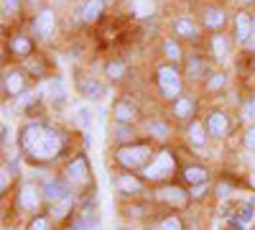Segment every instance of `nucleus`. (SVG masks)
Masks as SVG:
<instances>
[{"instance_id": "obj_1", "label": "nucleus", "mask_w": 255, "mask_h": 230, "mask_svg": "<svg viewBox=\"0 0 255 230\" xmlns=\"http://www.w3.org/2000/svg\"><path fill=\"white\" fill-rule=\"evenodd\" d=\"M61 136L44 123H28L20 133V149L36 161H51L61 151Z\"/></svg>"}, {"instance_id": "obj_2", "label": "nucleus", "mask_w": 255, "mask_h": 230, "mask_svg": "<svg viewBox=\"0 0 255 230\" xmlns=\"http://www.w3.org/2000/svg\"><path fill=\"white\" fill-rule=\"evenodd\" d=\"M156 82H158V90H161L163 97H168V100H179V97H181V74L176 72L174 64L158 67Z\"/></svg>"}, {"instance_id": "obj_3", "label": "nucleus", "mask_w": 255, "mask_h": 230, "mask_svg": "<svg viewBox=\"0 0 255 230\" xmlns=\"http://www.w3.org/2000/svg\"><path fill=\"white\" fill-rule=\"evenodd\" d=\"M148 156H151V149H148V146H143V143H138V146H125V149H120V151L115 154V159L125 166V169H138V166L145 164Z\"/></svg>"}, {"instance_id": "obj_4", "label": "nucleus", "mask_w": 255, "mask_h": 230, "mask_svg": "<svg viewBox=\"0 0 255 230\" xmlns=\"http://www.w3.org/2000/svg\"><path fill=\"white\" fill-rule=\"evenodd\" d=\"M174 166H176L174 156L168 154V151H161V154L153 159V164L143 169V177H145V179H151V182H158V179H163V177L171 174V172H174Z\"/></svg>"}, {"instance_id": "obj_5", "label": "nucleus", "mask_w": 255, "mask_h": 230, "mask_svg": "<svg viewBox=\"0 0 255 230\" xmlns=\"http://www.w3.org/2000/svg\"><path fill=\"white\" fill-rule=\"evenodd\" d=\"M207 131H209V136H215V138H222V136H227V131H230V120H227V115L225 113H209V118H207Z\"/></svg>"}, {"instance_id": "obj_6", "label": "nucleus", "mask_w": 255, "mask_h": 230, "mask_svg": "<svg viewBox=\"0 0 255 230\" xmlns=\"http://www.w3.org/2000/svg\"><path fill=\"white\" fill-rule=\"evenodd\" d=\"M67 177H69V182L72 184H84L90 179V166H87V159L84 156H79V159H74L72 164H69V169H67Z\"/></svg>"}, {"instance_id": "obj_7", "label": "nucleus", "mask_w": 255, "mask_h": 230, "mask_svg": "<svg viewBox=\"0 0 255 230\" xmlns=\"http://www.w3.org/2000/svg\"><path fill=\"white\" fill-rule=\"evenodd\" d=\"M54 13L49 10V8H44V10H38V15H36V20H33V28H36V33L38 36H44V38H49L51 36V31H54Z\"/></svg>"}, {"instance_id": "obj_8", "label": "nucleus", "mask_w": 255, "mask_h": 230, "mask_svg": "<svg viewBox=\"0 0 255 230\" xmlns=\"http://www.w3.org/2000/svg\"><path fill=\"white\" fill-rule=\"evenodd\" d=\"M253 31H255V23L250 20V15H248V13H240V15L235 18V38L240 41V44H248L250 36H253Z\"/></svg>"}, {"instance_id": "obj_9", "label": "nucleus", "mask_w": 255, "mask_h": 230, "mask_svg": "<svg viewBox=\"0 0 255 230\" xmlns=\"http://www.w3.org/2000/svg\"><path fill=\"white\" fill-rule=\"evenodd\" d=\"M253 218H255V202H243L238 213L232 215V225H235V230H243L245 225H250Z\"/></svg>"}, {"instance_id": "obj_10", "label": "nucleus", "mask_w": 255, "mask_h": 230, "mask_svg": "<svg viewBox=\"0 0 255 230\" xmlns=\"http://www.w3.org/2000/svg\"><path fill=\"white\" fill-rule=\"evenodd\" d=\"M158 197L168 205H174V207H184L186 205V192L179 190V187H166V190L158 192Z\"/></svg>"}, {"instance_id": "obj_11", "label": "nucleus", "mask_w": 255, "mask_h": 230, "mask_svg": "<svg viewBox=\"0 0 255 230\" xmlns=\"http://www.w3.org/2000/svg\"><path fill=\"white\" fill-rule=\"evenodd\" d=\"M102 8H105V3H102V0H84V3H82V8H79V13H82V20H87V23L97 20V18H100V13H102Z\"/></svg>"}, {"instance_id": "obj_12", "label": "nucleus", "mask_w": 255, "mask_h": 230, "mask_svg": "<svg viewBox=\"0 0 255 230\" xmlns=\"http://www.w3.org/2000/svg\"><path fill=\"white\" fill-rule=\"evenodd\" d=\"M79 92L87 97V100H97V97H102L105 95V87L100 85L97 79H92V77H87V79H82L79 82Z\"/></svg>"}, {"instance_id": "obj_13", "label": "nucleus", "mask_w": 255, "mask_h": 230, "mask_svg": "<svg viewBox=\"0 0 255 230\" xmlns=\"http://www.w3.org/2000/svg\"><path fill=\"white\" fill-rule=\"evenodd\" d=\"M18 205L23 207V210H36L38 207V192H36V187H31V184H26L23 190H20V197H18Z\"/></svg>"}, {"instance_id": "obj_14", "label": "nucleus", "mask_w": 255, "mask_h": 230, "mask_svg": "<svg viewBox=\"0 0 255 230\" xmlns=\"http://www.w3.org/2000/svg\"><path fill=\"white\" fill-rule=\"evenodd\" d=\"M23 87H26V82H23V74H20V72L13 69V72L5 74V92L8 95H20Z\"/></svg>"}, {"instance_id": "obj_15", "label": "nucleus", "mask_w": 255, "mask_h": 230, "mask_svg": "<svg viewBox=\"0 0 255 230\" xmlns=\"http://www.w3.org/2000/svg\"><path fill=\"white\" fill-rule=\"evenodd\" d=\"M44 195H46L49 202H59V200H64V197H69V190H67V184H64V182H49L46 190H44Z\"/></svg>"}, {"instance_id": "obj_16", "label": "nucleus", "mask_w": 255, "mask_h": 230, "mask_svg": "<svg viewBox=\"0 0 255 230\" xmlns=\"http://www.w3.org/2000/svg\"><path fill=\"white\" fill-rule=\"evenodd\" d=\"M207 169H204V166H189V169L184 172V179L191 184V187H197V184H204L207 182Z\"/></svg>"}, {"instance_id": "obj_17", "label": "nucleus", "mask_w": 255, "mask_h": 230, "mask_svg": "<svg viewBox=\"0 0 255 230\" xmlns=\"http://www.w3.org/2000/svg\"><path fill=\"white\" fill-rule=\"evenodd\" d=\"M135 115H138V110H135V105H130V102H118L115 105V118L120 123H130Z\"/></svg>"}, {"instance_id": "obj_18", "label": "nucleus", "mask_w": 255, "mask_h": 230, "mask_svg": "<svg viewBox=\"0 0 255 230\" xmlns=\"http://www.w3.org/2000/svg\"><path fill=\"white\" fill-rule=\"evenodd\" d=\"M174 33H179L181 38H194L197 36V26L191 23L189 18H179L176 23H174Z\"/></svg>"}, {"instance_id": "obj_19", "label": "nucleus", "mask_w": 255, "mask_h": 230, "mask_svg": "<svg viewBox=\"0 0 255 230\" xmlns=\"http://www.w3.org/2000/svg\"><path fill=\"white\" fill-rule=\"evenodd\" d=\"M204 23H207V28H220V26L225 23V10H220V8H207V10H204Z\"/></svg>"}, {"instance_id": "obj_20", "label": "nucleus", "mask_w": 255, "mask_h": 230, "mask_svg": "<svg viewBox=\"0 0 255 230\" xmlns=\"http://www.w3.org/2000/svg\"><path fill=\"white\" fill-rule=\"evenodd\" d=\"M46 92H49V97L51 100H61L64 95H67V87H64V79L61 77H54L49 85H46Z\"/></svg>"}, {"instance_id": "obj_21", "label": "nucleus", "mask_w": 255, "mask_h": 230, "mask_svg": "<svg viewBox=\"0 0 255 230\" xmlns=\"http://www.w3.org/2000/svg\"><path fill=\"white\" fill-rule=\"evenodd\" d=\"M191 110H194V102H191L189 97H179V100L174 102V115H176V118H189Z\"/></svg>"}, {"instance_id": "obj_22", "label": "nucleus", "mask_w": 255, "mask_h": 230, "mask_svg": "<svg viewBox=\"0 0 255 230\" xmlns=\"http://www.w3.org/2000/svg\"><path fill=\"white\" fill-rule=\"evenodd\" d=\"M118 187L123 192H140V182L135 179V177H130V174H123V177H118Z\"/></svg>"}, {"instance_id": "obj_23", "label": "nucleus", "mask_w": 255, "mask_h": 230, "mask_svg": "<svg viewBox=\"0 0 255 230\" xmlns=\"http://www.w3.org/2000/svg\"><path fill=\"white\" fill-rule=\"evenodd\" d=\"M10 49H13L18 56H28V54H31V41H28L26 36H15V38L10 41Z\"/></svg>"}, {"instance_id": "obj_24", "label": "nucleus", "mask_w": 255, "mask_h": 230, "mask_svg": "<svg viewBox=\"0 0 255 230\" xmlns=\"http://www.w3.org/2000/svg\"><path fill=\"white\" fill-rule=\"evenodd\" d=\"M130 5H133V13L138 18H145L153 13V0H130Z\"/></svg>"}, {"instance_id": "obj_25", "label": "nucleus", "mask_w": 255, "mask_h": 230, "mask_svg": "<svg viewBox=\"0 0 255 230\" xmlns=\"http://www.w3.org/2000/svg\"><path fill=\"white\" fill-rule=\"evenodd\" d=\"M189 141H191V146H197V149H202V146H204V128H202L199 123H191Z\"/></svg>"}, {"instance_id": "obj_26", "label": "nucleus", "mask_w": 255, "mask_h": 230, "mask_svg": "<svg viewBox=\"0 0 255 230\" xmlns=\"http://www.w3.org/2000/svg\"><path fill=\"white\" fill-rule=\"evenodd\" d=\"M69 205H72V197H64L59 202H51V215L54 218H64V215H67V210H69Z\"/></svg>"}, {"instance_id": "obj_27", "label": "nucleus", "mask_w": 255, "mask_h": 230, "mask_svg": "<svg viewBox=\"0 0 255 230\" xmlns=\"http://www.w3.org/2000/svg\"><path fill=\"white\" fill-rule=\"evenodd\" d=\"M212 51H215L220 59H227V38H222V36L212 38Z\"/></svg>"}, {"instance_id": "obj_28", "label": "nucleus", "mask_w": 255, "mask_h": 230, "mask_svg": "<svg viewBox=\"0 0 255 230\" xmlns=\"http://www.w3.org/2000/svg\"><path fill=\"white\" fill-rule=\"evenodd\" d=\"M163 51H166V56L171 59L174 64H176V61L181 59V49H179V44H176V41H166V44H163Z\"/></svg>"}, {"instance_id": "obj_29", "label": "nucleus", "mask_w": 255, "mask_h": 230, "mask_svg": "<svg viewBox=\"0 0 255 230\" xmlns=\"http://www.w3.org/2000/svg\"><path fill=\"white\" fill-rule=\"evenodd\" d=\"M90 123H92V115H90L87 108H79V110L74 113V125H82V128H87Z\"/></svg>"}, {"instance_id": "obj_30", "label": "nucleus", "mask_w": 255, "mask_h": 230, "mask_svg": "<svg viewBox=\"0 0 255 230\" xmlns=\"http://www.w3.org/2000/svg\"><path fill=\"white\" fill-rule=\"evenodd\" d=\"M148 131H151L156 138H166L168 136V128L161 123V120H153V123H148Z\"/></svg>"}, {"instance_id": "obj_31", "label": "nucleus", "mask_w": 255, "mask_h": 230, "mask_svg": "<svg viewBox=\"0 0 255 230\" xmlns=\"http://www.w3.org/2000/svg\"><path fill=\"white\" fill-rule=\"evenodd\" d=\"M123 72H125L123 61H110V64H108V77H110V79H120Z\"/></svg>"}, {"instance_id": "obj_32", "label": "nucleus", "mask_w": 255, "mask_h": 230, "mask_svg": "<svg viewBox=\"0 0 255 230\" xmlns=\"http://www.w3.org/2000/svg\"><path fill=\"white\" fill-rule=\"evenodd\" d=\"M186 72H189L191 77L202 74V72H204V61H202V59H189V64H186Z\"/></svg>"}, {"instance_id": "obj_33", "label": "nucleus", "mask_w": 255, "mask_h": 230, "mask_svg": "<svg viewBox=\"0 0 255 230\" xmlns=\"http://www.w3.org/2000/svg\"><path fill=\"white\" fill-rule=\"evenodd\" d=\"M207 87H209V90H222V87H225V74L215 72V74L207 79Z\"/></svg>"}, {"instance_id": "obj_34", "label": "nucleus", "mask_w": 255, "mask_h": 230, "mask_svg": "<svg viewBox=\"0 0 255 230\" xmlns=\"http://www.w3.org/2000/svg\"><path fill=\"white\" fill-rule=\"evenodd\" d=\"M161 230H181L179 218H168V220H163V223H161Z\"/></svg>"}, {"instance_id": "obj_35", "label": "nucleus", "mask_w": 255, "mask_h": 230, "mask_svg": "<svg viewBox=\"0 0 255 230\" xmlns=\"http://www.w3.org/2000/svg\"><path fill=\"white\" fill-rule=\"evenodd\" d=\"M28 230H49V220L46 218H36V220H31Z\"/></svg>"}, {"instance_id": "obj_36", "label": "nucleus", "mask_w": 255, "mask_h": 230, "mask_svg": "<svg viewBox=\"0 0 255 230\" xmlns=\"http://www.w3.org/2000/svg\"><path fill=\"white\" fill-rule=\"evenodd\" d=\"M245 146L250 151H255V125L253 128H248V133H245Z\"/></svg>"}, {"instance_id": "obj_37", "label": "nucleus", "mask_w": 255, "mask_h": 230, "mask_svg": "<svg viewBox=\"0 0 255 230\" xmlns=\"http://www.w3.org/2000/svg\"><path fill=\"white\" fill-rule=\"evenodd\" d=\"M18 8H20L18 0H3V10L5 13H18Z\"/></svg>"}, {"instance_id": "obj_38", "label": "nucleus", "mask_w": 255, "mask_h": 230, "mask_svg": "<svg viewBox=\"0 0 255 230\" xmlns=\"http://www.w3.org/2000/svg\"><path fill=\"white\" fill-rule=\"evenodd\" d=\"M8 179H10V172H8V166H3V172H0V190H8Z\"/></svg>"}, {"instance_id": "obj_39", "label": "nucleus", "mask_w": 255, "mask_h": 230, "mask_svg": "<svg viewBox=\"0 0 255 230\" xmlns=\"http://www.w3.org/2000/svg\"><path fill=\"white\" fill-rule=\"evenodd\" d=\"M10 141V128H8V123H3V143Z\"/></svg>"}, {"instance_id": "obj_40", "label": "nucleus", "mask_w": 255, "mask_h": 230, "mask_svg": "<svg viewBox=\"0 0 255 230\" xmlns=\"http://www.w3.org/2000/svg\"><path fill=\"white\" fill-rule=\"evenodd\" d=\"M248 115H250V118H255V95H253V100H250V108H248Z\"/></svg>"}, {"instance_id": "obj_41", "label": "nucleus", "mask_w": 255, "mask_h": 230, "mask_svg": "<svg viewBox=\"0 0 255 230\" xmlns=\"http://www.w3.org/2000/svg\"><path fill=\"white\" fill-rule=\"evenodd\" d=\"M202 195H204V184H197L194 187V197H202Z\"/></svg>"}, {"instance_id": "obj_42", "label": "nucleus", "mask_w": 255, "mask_h": 230, "mask_svg": "<svg viewBox=\"0 0 255 230\" xmlns=\"http://www.w3.org/2000/svg\"><path fill=\"white\" fill-rule=\"evenodd\" d=\"M128 136H130V133H128V128H120V133H118V138H123V141H125Z\"/></svg>"}, {"instance_id": "obj_43", "label": "nucleus", "mask_w": 255, "mask_h": 230, "mask_svg": "<svg viewBox=\"0 0 255 230\" xmlns=\"http://www.w3.org/2000/svg\"><path fill=\"white\" fill-rule=\"evenodd\" d=\"M250 184H253V187H255V174H253V177H250Z\"/></svg>"}, {"instance_id": "obj_44", "label": "nucleus", "mask_w": 255, "mask_h": 230, "mask_svg": "<svg viewBox=\"0 0 255 230\" xmlns=\"http://www.w3.org/2000/svg\"><path fill=\"white\" fill-rule=\"evenodd\" d=\"M120 230H128V228H120Z\"/></svg>"}, {"instance_id": "obj_45", "label": "nucleus", "mask_w": 255, "mask_h": 230, "mask_svg": "<svg viewBox=\"0 0 255 230\" xmlns=\"http://www.w3.org/2000/svg\"><path fill=\"white\" fill-rule=\"evenodd\" d=\"M5 230H8V228H5Z\"/></svg>"}]
</instances>
